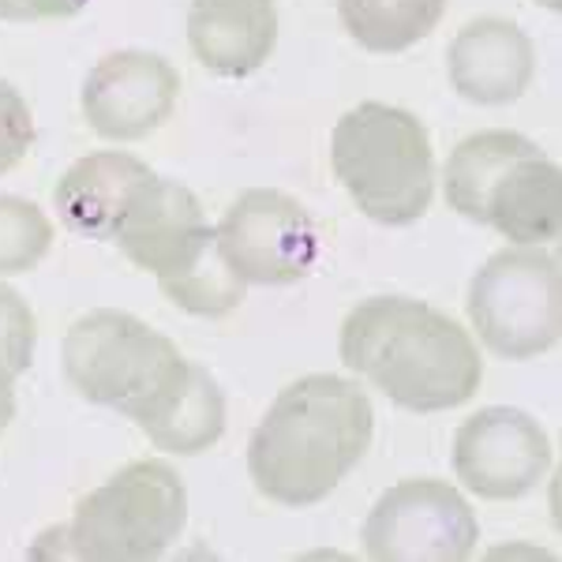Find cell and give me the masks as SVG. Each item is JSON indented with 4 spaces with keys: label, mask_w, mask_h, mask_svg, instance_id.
I'll use <instances>...</instances> for the list:
<instances>
[{
    "label": "cell",
    "mask_w": 562,
    "mask_h": 562,
    "mask_svg": "<svg viewBox=\"0 0 562 562\" xmlns=\"http://www.w3.org/2000/svg\"><path fill=\"white\" fill-rule=\"evenodd\" d=\"M60 368L79 397L128 416L169 454H203L225 431V394L211 371L128 312L98 307L71 323Z\"/></svg>",
    "instance_id": "cell-1"
},
{
    "label": "cell",
    "mask_w": 562,
    "mask_h": 562,
    "mask_svg": "<svg viewBox=\"0 0 562 562\" xmlns=\"http://www.w3.org/2000/svg\"><path fill=\"white\" fill-rule=\"evenodd\" d=\"M375 409L360 383L304 375L274 397L248 439V473L278 506L323 503L368 454Z\"/></svg>",
    "instance_id": "cell-2"
},
{
    "label": "cell",
    "mask_w": 562,
    "mask_h": 562,
    "mask_svg": "<svg viewBox=\"0 0 562 562\" xmlns=\"http://www.w3.org/2000/svg\"><path fill=\"white\" fill-rule=\"evenodd\" d=\"M341 364L409 413H447L480 390L484 360L469 330L413 296H368L341 323Z\"/></svg>",
    "instance_id": "cell-3"
},
{
    "label": "cell",
    "mask_w": 562,
    "mask_h": 562,
    "mask_svg": "<svg viewBox=\"0 0 562 562\" xmlns=\"http://www.w3.org/2000/svg\"><path fill=\"white\" fill-rule=\"evenodd\" d=\"M447 203L514 244L559 240L562 173L521 132H476L450 150Z\"/></svg>",
    "instance_id": "cell-4"
},
{
    "label": "cell",
    "mask_w": 562,
    "mask_h": 562,
    "mask_svg": "<svg viewBox=\"0 0 562 562\" xmlns=\"http://www.w3.org/2000/svg\"><path fill=\"white\" fill-rule=\"evenodd\" d=\"M330 166L360 214L379 225H413L435 195V150L424 121L397 105L360 102L330 135Z\"/></svg>",
    "instance_id": "cell-5"
},
{
    "label": "cell",
    "mask_w": 562,
    "mask_h": 562,
    "mask_svg": "<svg viewBox=\"0 0 562 562\" xmlns=\"http://www.w3.org/2000/svg\"><path fill=\"white\" fill-rule=\"evenodd\" d=\"M188 525V492L166 461H132L87 498L65 529L68 551L90 562L161 559Z\"/></svg>",
    "instance_id": "cell-6"
},
{
    "label": "cell",
    "mask_w": 562,
    "mask_h": 562,
    "mask_svg": "<svg viewBox=\"0 0 562 562\" xmlns=\"http://www.w3.org/2000/svg\"><path fill=\"white\" fill-rule=\"evenodd\" d=\"M469 319L480 341L503 360H532L559 341V259L537 244L495 251L469 285Z\"/></svg>",
    "instance_id": "cell-7"
},
{
    "label": "cell",
    "mask_w": 562,
    "mask_h": 562,
    "mask_svg": "<svg viewBox=\"0 0 562 562\" xmlns=\"http://www.w3.org/2000/svg\"><path fill=\"white\" fill-rule=\"evenodd\" d=\"M360 540L375 562H465L476 551L480 521L447 480H402L371 506Z\"/></svg>",
    "instance_id": "cell-8"
},
{
    "label": "cell",
    "mask_w": 562,
    "mask_h": 562,
    "mask_svg": "<svg viewBox=\"0 0 562 562\" xmlns=\"http://www.w3.org/2000/svg\"><path fill=\"white\" fill-rule=\"evenodd\" d=\"M217 244L229 267L251 285H293L319 259V233L301 199L278 188H248L225 211Z\"/></svg>",
    "instance_id": "cell-9"
},
{
    "label": "cell",
    "mask_w": 562,
    "mask_h": 562,
    "mask_svg": "<svg viewBox=\"0 0 562 562\" xmlns=\"http://www.w3.org/2000/svg\"><path fill=\"white\" fill-rule=\"evenodd\" d=\"M551 442L537 416L492 405L469 416L454 435V473L480 498H521L548 476Z\"/></svg>",
    "instance_id": "cell-10"
},
{
    "label": "cell",
    "mask_w": 562,
    "mask_h": 562,
    "mask_svg": "<svg viewBox=\"0 0 562 562\" xmlns=\"http://www.w3.org/2000/svg\"><path fill=\"white\" fill-rule=\"evenodd\" d=\"M180 76L166 57L147 49L109 53L83 79V116L102 139L135 143L173 116Z\"/></svg>",
    "instance_id": "cell-11"
},
{
    "label": "cell",
    "mask_w": 562,
    "mask_h": 562,
    "mask_svg": "<svg viewBox=\"0 0 562 562\" xmlns=\"http://www.w3.org/2000/svg\"><path fill=\"white\" fill-rule=\"evenodd\" d=\"M214 240L217 229L206 225L203 206H199L192 188L158 173L135 192L132 206L124 211L113 233L116 248L158 281L180 274Z\"/></svg>",
    "instance_id": "cell-12"
},
{
    "label": "cell",
    "mask_w": 562,
    "mask_h": 562,
    "mask_svg": "<svg viewBox=\"0 0 562 562\" xmlns=\"http://www.w3.org/2000/svg\"><path fill=\"white\" fill-rule=\"evenodd\" d=\"M450 87L473 105H510L537 76V49L529 34L510 20L465 23L447 49Z\"/></svg>",
    "instance_id": "cell-13"
},
{
    "label": "cell",
    "mask_w": 562,
    "mask_h": 562,
    "mask_svg": "<svg viewBox=\"0 0 562 562\" xmlns=\"http://www.w3.org/2000/svg\"><path fill=\"white\" fill-rule=\"evenodd\" d=\"M188 45L214 76L244 79L270 60L278 45L274 0H192Z\"/></svg>",
    "instance_id": "cell-14"
},
{
    "label": "cell",
    "mask_w": 562,
    "mask_h": 562,
    "mask_svg": "<svg viewBox=\"0 0 562 562\" xmlns=\"http://www.w3.org/2000/svg\"><path fill=\"white\" fill-rule=\"evenodd\" d=\"M150 177L147 161L124 150H98L68 166V173L53 188V203L71 233L113 244L124 211Z\"/></svg>",
    "instance_id": "cell-15"
},
{
    "label": "cell",
    "mask_w": 562,
    "mask_h": 562,
    "mask_svg": "<svg viewBox=\"0 0 562 562\" xmlns=\"http://www.w3.org/2000/svg\"><path fill=\"white\" fill-rule=\"evenodd\" d=\"M447 0H338L341 26L368 53H402L439 26Z\"/></svg>",
    "instance_id": "cell-16"
},
{
    "label": "cell",
    "mask_w": 562,
    "mask_h": 562,
    "mask_svg": "<svg viewBox=\"0 0 562 562\" xmlns=\"http://www.w3.org/2000/svg\"><path fill=\"white\" fill-rule=\"evenodd\" d=\"M53 222L20 195H0V278L26 274L49 256Z\"/></svg>",
    "instance_id": "cell-17"
},
{
    "label": "cell",
    "mask_w": 562,
    "mask_h": 562,
    "mask_svg": "<svg viewBox=\"0 0 562 562\" xmlns=\"http://www.w3.org/2000/svg\"><path fill=\"white\" fill-rule=\"evenodd\" d=\"M34 346H38V323L31 304L0 281V364L23 375L34 360Z\"/></svg>",
    "instance_id": "cell-18"
},
{
    "label": "cell",
    "mask_w": 562,
    "mask_h": 562,
    "mask_svg": "<svg viewBox=\"0 0 562 562\" xmlns=\"http://www.w3.org/2000/svg\"><path fill=\"white\" fill-rule=\"evenodd\" d=\"M34 143V116L31 105L23 102V94L12 83L0 79V177L12 166H20L23 154Z\"/></svg>",
    "instance_id": "cell-19"
},
{
    "label": "cell",
    "mask_w": 562,
    "mask_h": 562,
    "mask_svg": "<svg viewBox=\"0 0 562 562\" xmlns=\"http://www.w3.org/2000/svg\"><path fill=\"white\" fill-rule=\"evenodd\" d=\"M87 8V0H0V23L68 20Z\"/></svg>",
    "instance_id": "cell-20"
},
{
    "label": "cell",
    "mask_w": 562,
    "mask_h": 562,
    "mask_svg": "<svg viewBox=\"0 0 562 562\" xmlns=\"http://www.w3.org/2000/svg\"><path fill=\"white\" fill-rule=\"evenodd\" d=\"M12 416H15V371L0 364V431L8 428Z\"/></svg>",
    "instance_id": "cell-21"
},
{
    "label": "cell",
    "mask_w": 562,
    "mask_h": 562,
    "mask_svg": "<svg viewBox=\"0 0 562 562\" xmlns=\"http://www.w3.org/2000/svg\"><path fill=\"white\" fill-rule=\"evenodd\" d=\"M537 4H543V8H551V12H559V8H562V0H537Z\"/></svg>",
    "instance_id": "cell-22"
}]
</instances>
